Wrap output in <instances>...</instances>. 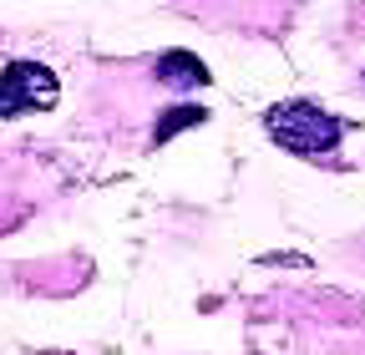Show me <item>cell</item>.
<instances>
[{"mask_svg":"<svg viewBox=\"0 0 365 355\" xmlns=\"http://www.w3.org/2000/svg\"><path fill=\"white\" fill-rule=\"evenodd\" d=\"M56 97H61V81L41 61H11L0 71V117L46 112V107H56Z\"/></svg>","mask_w":365,"mask_h":355,"instance_id":"obj_2","label":"cell"},{"mask_svg":"<svg viewBox=\"0 0 365 355\" xmlns=\"http://www.w3.org/2000/svg\"><path fill=\"white\" fill-rule=\"evenodd\" d=\"M193 122H203V107H178L173 117H163V127H158V143H163V138H173L178 127H193Z\"/></svg>","mask_w":365,"mask_h":355,"instance_id":"obj_4","label":"cell"},{"mask_svg":"<svg viewBox=\"0 0 365 355\" xmlns=\"http://www.w3.org/2000/svg\"><path fill=\"white\" fill-rule=\"evenodd\" d=\"M158 81L168 86H208V66L188 51H163L158 56Z\"/></svg>","mask_w":365,"mask_h":355,"instance_id":"obj_3","label":"cell"},{"mask_svg":"<svg viewBox=\"0 0 365 355\" xmlns=\"http://www.w3.org/2000/svg\"><path fill=\"white\" fill-rule=\"evenodd\" d=\"M264 132H269L279 148L299 153V158H325V153L340 148V132H345V127H340L325 107L294 97V102H279V107L264 112Z\"/></svg>","mask_w":365,"mask_h":355,"instance_id":"obj_1","label":"cell"}]
</instances>
